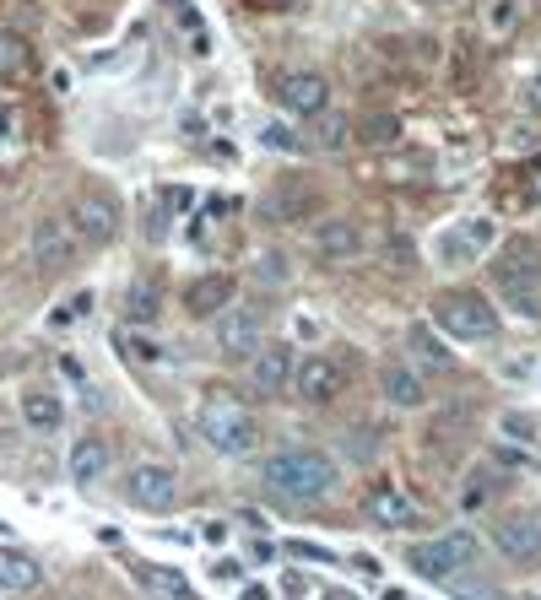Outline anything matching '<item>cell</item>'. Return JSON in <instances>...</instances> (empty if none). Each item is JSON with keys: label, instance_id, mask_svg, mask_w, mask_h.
Wrapping results in <instances>:
<instances>
[{"label": "cell", "instance_id": "cell-1", "mask_svg": "<svg viewBox=\"0 0 541 600\" xmlns=\"http://www.w3.org/2000/svg\"><path fill=\"white\" fill-rule=\"evenodd\" d=\"M493 287L509 309H520L531 319L541 314V244L536 238L514 233L493 249Z\"/></svg>", "mask_w": 541, "mask_h": 600}, {"label": "cell", "instance_id": "cell-2", "mask_svg": "<svg viewBox=\"0 0 541 600\" xmlns=\"http://www.w3.org/2000/svg\"><path fill=\"white\" fill-rule=\"evenodd\" d=\"M260 482H266L276 498H293V503H314L336 487V465L320 455V449H276L260 465Z\"/></svg>", "mask_w": 541, "mask_h": 600}, {"label": "cell", "instance_id": "cell-3", "mask_svg": "<svg viewBox=\"0 0 541 600\" xmlns=\"http://www.w3.org/2000/svg\"><path fill=\"white\" fill-rule=\"evenodd\" d=\"M433 325H439L450 341H487L498 330V309L482 298V292L450 287V292L433 298Z\"/></svg>", "mask_w": 541, "mask_h": 600}, {"label": "cell", "instance_id": "cell-4", "mask_svg": "<svg viewBox=\"0 0 541 600\" xmlns=\"http://www.w3.org/2000/svg\"><path fill=\"white\" fill-rule=\"evenodd\" d=\"M201 438L228 460H244L260 449V428L239 400H211V406H201Z\"/></svg>", "mask_w": 541, "mask_h": 600}, {"label": "cell", "instance_id": "cell-5", "mask_svg": "<svg viewBox=\"0 0 541 600\" xmlns=\"http://www.w3.org/2000/svg\"><path fill=\"white\" fill-rule=\"evenodd\" d=\"M477 557H482L477 536L455 530V536H444V541H417L412 552H406V563H412V568L422 573V579L450 584V579H455V568H477Z\"/></svg>", "mask_w": 541, "mask_h": 600}, {"label": "cell", "instance_id": "cell-6", "mask_svg": "<svg viewBox=\"0 0 541 600\" xmlns=\"http://www.w3.org/2000/svg\"><path fill=\"white\" fill-rule=\"evenodd\" d=\"M71 233L82 238L87 249L114 244V238H120V200H114V195H103V190L76 195V206H71Z\"/></svg>", "mask_w": 541, "mask_h": 600}, {"label": "cell", "instance_id": "cell-7", "mask_svg": "<svg viewBox=\"0 0 541 600\" xmlns=\"http://www.w3.org/2000/svg\"><path fill=\"white\" fill-rule=\"evenodd\" d=\"M76 244H82V238L71 233L65 217H38L28 228V260L38 265V271H65L71 255H76Z\"/></svg>", "mask_w": 541, "mask_h": 600}, {"label": "cell", "instance_id": "cell-8", "mask_svg": "<svg viewBox=\"0 0 541 600\" xmlns=\"http://www.w3.org/2000/svg\"><path fill=\"white\" fill-rule=\"evenodd\" d=\"M125 498L136 503L141 514H168L179 503V476L168 471V465H136V471L125 476Z\"/></svg>", "mask_w": 541, "mask_h": 600}, {"label": "cell", "instance_id": "cell-9", "mask_svg": "<svg viewBox=\"0 0 541 600\" xmlns=\"http://www.w3.org/2000/svg\"><path fill=\"white\" fill-rule=\"evenodd\" d=\"M260 346H266V314L260 309H222V319H217V352L222 357H255Z\"/></svg>", "mask_w": 541, "mask_h": 600}, {"label": "cell", "instance_id": "cell-10", "mask_svg": "<svg viewBox=\"0 0 541 600\" xmlns=\"http://www.w3.org/2000/svg\"><path fill=\"white\" fill-rule=\"evenodd\" d=\"M293 373H298V346H287V341H266L255 357H249V384H255L260 395H287Z\"/></svg>", "mask_w": 541, "mask_h": 600}, {"label": "cell", "instance_id": "cell-11", "mask_svg": "<svg viewBox=\"0 0 541 600\" xmlns=\"http://www.w3.org/2000/svg\"><path fill=\"white\" fill-rule=\"evenodd\" d=\"M276 103L298 119H314V114H325V103H331V82H325L320 71H287L282 82H276Z\"/></svg>", "mask_w": 541, "mask_h": 600}, {"label": "cell", "instance_id": "cell-12", "mask_svg": "<svg viewBox=\"0 0 541 600\" xmlns=\"http://www.w3.org/2000/svg\"><path fill=\"white\" fill-rule=\"evenodd\" d=\"M493 546L509 563H541V514H504L493 525Z\"/></svg>", "mask_w": 541, "mask_h": 600}, {"label": "cell", "instance_id": "cell-13", "mask_svg": "<svg viewBox=\"0 0 541 600\" xmlns=\"http://www.w3.org/2000/svg\"><path fill=\"white\" fill-rule=\"evenodd\" d=\"M320 206H325L320 190H314L303 173H298V179H282V184L266 195V217H271V222H314V217H320Z\"/></svg>", "mask_w": 541, "mask_h": 600}, {"label": "cell", "instance_id": "cell-14", "mask_svg": "<svg viewBox=\"0 0 541 600\" xmlns=\"http://www.w3.org/2000/svg\"><path fill=\"white\" fill-rule=\"evenodd\" d=\"M298 395L314 400V406H325V400H336L347 390V368L336 363V357H298V373H293Z\"/></svg>", "mask_w": 541, "mask_h": 600}, {"label": "cell", "instance_id": "cell-15", "mask_svg": "<svg viewBox=\"0 0 541 600\" xmlns=\"http://www.w3.org/2000/svg\"><path fill=\"white\" fill-rule=\"evenodd\" d=\"M314 255L320 260H352V255H363V228L352 217H331V222H320L314 228Z\"/></svg>", "mask_w": 541, "mask_h": 600}, {"label": "cell", "instance_id": "cell-16", "mask_svg": "<svg viewBox=\"0 0 541 600\" xmlns=\"http://www.w3.org/2000/svg\"><path fill=\"white\" fill-rule=\"evenodd\" d=\"M233 292H239V282L233 276H222V271H206V276H195L190 292H184V309H190L195 319H206V314H222L233 303Z\"/></svg>", "mask_w": 541, "mask_h": 600}, {"label": "cell", "instance_id": "cell-17", "mask_svg": "<svg viewBox=\"0 0 541 600\" xmlns=\"http://www.w3.org/2000/svg\"><path fill=\"white\" fill-rule=\"evenodd\" d=\"M379 390H385V400L401 406V411H417L422 400H428V384H422V373L412 363H385L379 368Z\"/></svg>", "mask_w": 541, "mask_h": 600}, {"label": "cell", "instance_id": "cell-18", "mask_svg": "<svg viewBox=\"0 0 541 600\" xmlns=\"http://www.w3.org/2000/svg\"><path fill=\"white\" fill-rule=\"evenodd\" d=\"M38 579H44V568H38L28 552H17V546H0V600L38 590Z\"/></svg>", "mask_w": 541, "mask_h": 600}, {"label": "cell", "instance_id": "cell-19", "mask_svg": "<svg viewBox=\"0 0 541 600\" xmlns=\"http://www.w3.org/2000/svg\"><path fill=\"white\" fill-rule=\"evenodd\" d=\"M109 444L103 438H76L71 444V482L76 487H98L103 476H109Z\"/></svg>", "mask_w": 541, "mask_h": 600}, {"label": "cell", "instance_id": "cell-20", "mask_svg": "<svg viewBox=\"0 0 541 600\" xmlns=\"http://www.w3.org/2000/svg\"><path fill=\"white\" fill-rule=\"evenodd\" d=\"M368 514H374V525H390V530L417 525V503L401 487H374L368 492Z\"/></svg>", "mask_w": 541, "mask_h": 600}, {"label": "cell", "instance_id": "cell-21", "mask_svg": "<svg viewBox=\"0 0 541 600\" xmlns=\"http://www.w3.org/2000/svg\"><path fill=\"white\" fill-rule=\"evenodd\" d=\"M136 579H141V590H147L152 600H195V590L184 584V573H179V568L141 563V568H136Z\"/></svg>", "mask_w": 541, "mask_h": 600}, {"label": "cell", "instance_id": "cell-22", "mask_svg": "<svg viewBox=\"0 0 541 600\" xmlns=\"http://www.w3.org/2000/svg\"><path fill=\"white\" fill-rule=\"evenodd\" d=\"M22 422H28L33 433H60V422H65L60 395H49V390H28V395H22Z\"/></svg>", "mask_w": 541, "mask_h": 600}, {"label": "cell", "instance_id": "cell-23", "mask_svg": "<svg viewBox=\"0 0 541 600\" xmlns=\"http://www.w3.org/2000/svg\"><path fill=\"white\" fill-rule=\"evenodd\" d=\"M406 346H412L417 363L433 368V373H450V368H455V352L444 346V336H433L428 325H412V330H406Z\"/></svg>", "mask_w": 541, "mask_h": 600}, {"label": "cell", "instance_id": "cell-24", "mask_svg": "<svg viewBox=\"0 0 541 600\" xmlns=\"http://www.w3.org/2000/svg\"><path fill=\"white\" fill-rule=\"evenodd\" d=\"M33 71V44L22 33H6L0 28V82H17V76Z\"/></svg>", "mask_w": 541, "mask_h": 600}, {"label": "cell", "instance_id": "cell-25", "mask_svg": "<svg viewBox=\"0 0 541 600\" xmlns=\"http://www.w3.org/2000/svg\"><path fill=\"white\" fill-rule=\"evenodd\" d=\"M163 314V292H157V282H130V292H125V319L130 325H152V319Z\"/></svg>", "mask_w": 541, "mask_h": 600}, {"label": "cell", "instance_id": "cell-26", "mask_svg": "<svg viewBox=\"0 0 541 600\" xmlns=\"http://www.w3.org/2000/svg\"><path fill=\"white\" fill-rule=\"evenodd\" d=\"M352 141L379 146V152H385V146H395V141H401V119H395V114H385V109H368V114L358 119V136H352Z\"/></svg>", "mask_w": 541, "mask_h": 600}, {"label": "cell", "instance_id": "cell-27", "mask_svg": "<svg viewBox=\"0 0 541 600\" xmlns=\"http://www.w3.org/2000/svg\"><path fill=\"white\" fill-rule=\"evenodd\" d=\"M520 17H525V0H487V33L493 38H509L520 28Z\"/></svg>", "mask_w": 541, "mask_h": 600}, {"label": "cell", "instance_id": "cell-28", "mask_svg": "<svg viewBox=\"0 0 541 600\" xmlns=\"http://www.w3.org/2000/svg\"><path fill=\"white\" fill-rule=\"evenodd\" d=\"M320 146H325V152H347V146H352V119L347 114L320 119Z\"/></svg>", "mask_w": 541, "mask_h": 600}, {"label": "cell", "instance_id": "cell-29", "mask_svg": "<svg viewBox=\"0 0 541 600\" xmlns=\"http://www.w3.org/2000/svg\"><path fill=\"white\" fill-rule=\"evenodd\" d=\"M439 260H477V244L466 238V228H450L439 238Z\"/></svg>", "mask_w": 541, "mask_h": 600}, {"label": "cell", "instance_id": "cell-30", "mask_svg": "<svg viewBox=\"0 0 541 600\" xmlns=\"http://www.w3.org/2000/svg\"><path fill=\"white\" fill-rule=\"evenodd\" d=\"M466 228V238L477 244V255H487V249L498 244V228H493V217H471V222H460Z\"/></svg>", "mask_w": 541, "mask_h": 600}, {"label": "cell", "instance_id": "cell-31", "mask_svg": "<svg viewBox=\"0 0 541 600\" xmlns=\"http://www.w3.org/2000/svg\"><path fill=\"white\" fill-rule=\"evenodd\" d=\"M87 309H92V292H76L71 303H60V314L49 325H76V319H87Z\"/></svg>", "mask_w": 541, "mask_h": 600}, {"label": "cell", "instance_id": "cell-32", "mask_svg": "<svg viewBox=\"0 0 541 600\" xmlns=\"http://www.w3.org/2000/svg\"><path fill=\"white\" fill-rule=\"evenodd\" d=\"M260 136H266V146H271V152H303V141H298L287 125H266Z\"/></svg>", "mask_w": 541, "mask_h": 600}, {"label": "cell", "instance_id": "cell-33", "mask_svg": "<svg viewBox=\"0 0 541 600\" xmlns=\"http://www.w3.org/2000/svg\"><path fill=\"white\" fill-rule=\"evenodd\" d=\"M125 352L136 357V363H157V357H163V346L147 341V336H125Z\"/></svg>", "mask_w": 541, "mask_h": 600}, {"label": "cell", "instance_id": "cell-34", "mask_svg": "<svg viewBox=\"0 0 541 600\" xmlns=\"http://www.w3.org/2000/svg\"><path fill=\"white\" fill-rule=\"evenodd\" d=\"M287 557H303V563H331V546H314V541H287Z\"/></svg>", "mask_w": 541, "mask_h": 600}, {"label": "cell", "instance_id": "cell-35", "mask_svg": "<svg viewBox=\"0 0 541 600\" xmlns=\"http://www.w3.org/2000/svg\"><path fill=\"white\" fill-rule=\"evenodd\" d=\"M504 433H514V438H520V444H531L536 422H531V417H520V411H509V417H504Z\"/></svg>", "mask_w": 541, "mask_h": 600}, {"label": "cell", "instance_id": "cell-36", "mask_svg": "<svg viewBox=\"0 0 541 600\" xmlns=\"http://www.w3.org/2000/svg\"><path fill=\"white\" fill-rule=\"evenodd\" d=\"M260 282H287V265H282V255H260Z\"/></svg>", "mask_w": 541, "mask_h": 600}, {"label": "cell", "instance_id": "cell-37", "mask_svg": "<svg viewBox=\"0 0 541 600\" xmlns=\"http://www.w3.org/2000/svg\"><path fill=\"white\" fill-rule=\"evenodd\" d=\"M201 541H206V546H222V541H228V525H222V519H211V525L201 530Z\"/></svg>", "mask_w": 541, "mask_h": 600}, {"label": "cell", "instance_id": "cell-38", "mask_svg": "<svg viewBox=\"0 0 541 600\" xmlns=\"http://www.w3.org/2000/svg\"><path fill=\"white\" fill-rule=\"evenodd\" d=\"M244 600H271L266 584H244Z\"/></svg>", "mask_w": 541, "mask_h": 600}, {"label": "cell", "instance_id": "cell-39", "mask_svg": "<svg viewBox=\"0 0 541 600\" xmlns=\"http://www.w3.org/2000/svg\"><path fill=\"white\" fill-rule=\"evenodd\" d=\"M531 195H536V200H541V163H536V168H531Z\"/></svg>", "mask_w": 541, "mask_h": 600}, {"label": "cell", "instance_id": "cell-40", "mask_svg": "<svg viewBox=\"0 0 541 600\" xmlns=\"http://www.w3.org/2000/svg\"><path fill=\"white\" fill-rule=\"evenodd\" d=\"M6 136H11V114L0 109V141H6Z\"/></svg>", "mask_w": 541, "mask_h": 600}, {"label": "cell", "instance_id": "cell-41", "mask_svg": "<svg viewBox=\"0 0 541 600\" xmlns=\"http://www.w3.org/2000/svg\"><path fill=\"white\" fill-rule=\"evenodd\" d=\"M531 109H541V82L531 87Z\"/></svg>", "mask_w": 541, "mask_h": 600}, {"label": "cell", "instance_id": "cell-42", "mask_svg": "<svg viewBox=\"0 0 541 600\" xmlns=\"http://www.w3.org/2000/svg\"><path fill=\"white\" fill-rule=\"evenodd\" d=\"M417 6H444V0H417Z\"/></svg>", "mask_w": 541, "mask_h": 600}]
</instances>
